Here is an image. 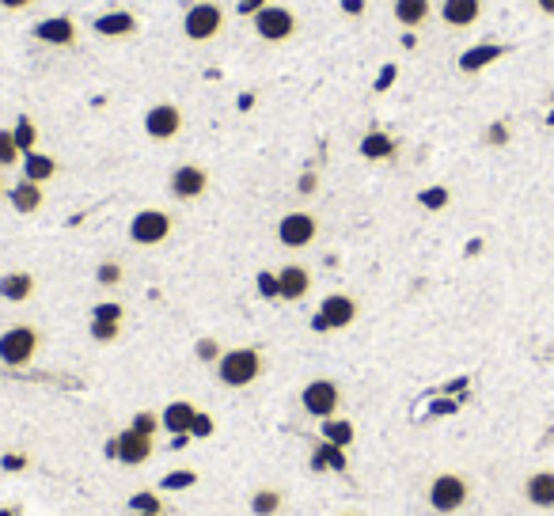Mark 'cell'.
Returning <instances> with one entry per match:
<instances>
[{
    "label": "cell",
    "instance_id": "6da1fadb",
    "mask_svg": "<svg viewBox=\"0 0 554 516\" xmlns=\"http://www.w3.org/2000/svg\"><path fill=\"white\" fill-rule=\"evenodd\" d=\"M217 380L224 387H232V391H244V387L251 383H259L262 380V372H266V357L262 350H254V346H236V350H224V357L217 365Z\"/></svg>",
    "mask_w": 554,
    "mask_h": 516
},
{
    "label": "cell",
    "instance_id": "7a4b0ae2",
    "mask_svg": "<svg viewBox=\"0 0 554 516\" xmlns=\"http://www.w3.org/2000/svg\"><path fill=\"white\" fill-rule=\"evenodd\" d=\"M38 350H42V331L35 323H12L0 331V365L27 368V365H35Z\"/></svg>",
    "mask_w": 554,
    "mask_h": 516
},
{
    "label": "cell",
    "instance_id": "3957f363",
    "mask_svg": "<svg viewBox=\"0 0 554 516\" xmlns=\"http://www.w3.org/2000/svg\"><path fill=\"white\" fill-rule=\"evenodd\" d=\"M425 501H430L433 512L452 516V512H460L467 501H471V482H467V475H460V471H440V475L430 479Z\"/></svg>",
    "mask_w": 554,
    "mask_h": 516
},
{
    "label": "cell",
    "instance_id": "277c9868",
    "mask_svg": "<svg viewBox=\"0 0 554 516\" xmlns=\"http://www.w3.org/2000/svg\"><path fill=\"white\" fill-rule=\"evenodd\" d=\"M224 23H229V12H224V4H217V0H197V4L187 8V16H182V35H187V42H194V46H202V42H213Z\"/></svg>",
    "mask_w": 554,
    "mask_h": 516
},
{
    "label": "cell",
    "instance_id": "5b68a950",
    "mask_svg": "<svg viewBox=\"0 0 554 516\" xmlns=\"http://www.w3.org/2000/svg\"><path fill=\"white\" fill-rule=\"evenodd\" d=\"M251 27H254V35H259L262 42L281 46V42H289V38L301 35V16H296L293 8H285V4H266L262 12H254V16H251Z\"/></svg>",
    "mask_w": 554,
    "mask_h": 516
},
{
    "label": "cell",
    "instance_id": "8992f818",
    "mask_svg": "<svg viewBox=\"0 0 554 516\" xmlns=\"http://www.w3.org/2000/svg\"><path fill=\"white\" fill-rule=\"evenodd\" d=\"M357 315H361V304L349 293H331V296H323L319 311L311 315V331H319V335L346 331V327L357 323Z\"/></svg>",
    "mask_w": 554,
    "mask_h": 516
},
{
    "label": "cell",
    "instance_id": "52a82bcc",
    "mask_svg": "<svg viewBox=\"0 0 554 516\" xmlns=\"http://www.w3.org/2000/svg\"><path fill=\"white\" fill-rule=\"evenodd\" d=\"M175 232V217L167 209H141L130 221V243L137 247H160Z\"/></svg>",
    "mask_w": 554,
    "mask_h": 516
},
{
    "label": "cell",
    "instance_id": "ba28073f",
    "mask_svg": "<svg viewBox=\"0 0 554 516\" xmlns=\"http://www.w3.org/2000/svg\"><path fill=\"white\" fill-rule=\"evenodd\" d=\"M301 407L304 414H311V418H334L338 410H342V387H338V380L331 376H316L308 380L301 387Z\"/></svg>",
    "mask_w": 554,
    "mask_h": 516
},
{
    "label": "cell",
    "instance_id": "9c48e42d",
    "mask_svg": "<svg viewBox=\"0 0 554 516\" xmlns=\"http://www.w3.org/2000/svg\"><path fill=\"white\" fill-rule=\"evenodd\" d=\"M319 239V217L308 209H293L277 221V243L285 251H304Z\"/></svg>",
    "mask_w": 554,
    "mask_h": 516
},
{
    "label": "cell",
    "instance_id": "30bf717a",
    "mask_svg": "<svg viewBox=\"0 0 554 516\" xmlns=\"http://www.w3.org/2000/svg\"><path fill=\"white\" fill-rule=\"evenodd\" d=\"M107 456L125 464V467H141L156 456V440L145 437V433H137V429H122V433H115L107 440Z\"/></svg>",
    "mask_w": 554,
    "mask_h": 516
},
{
    "label": "cell",
    "instance_id": "8fae6325",
    "mask_svg": "<svg viewBox=\"0 0 554 516\" xmlns=\"http://www.w3.org/2000/svg\"><path fill=\"white\" fill-rule=\"evenodd\" d=\"M31 38L42 46H58V50H73L80 42V23L73 16H46L31 27Z\"/></svg>",
    "mask_w": 554,
    "mask_h": 516
},
{
    "label": "cell",
    "instance_id": "7c38bea8",
    "mask_svg": "<svg viewBox=\"0 0 554 516\" xmlns=\"http://www.w3.org/2000/svg\"><path fill=\"white\" fill-rule=\"evenodd\" d=\"M167 190H172L175 202H197V198H205V190H209V171L202 164H179V167H172Z\"/></svg>",
    "mask_w": 554,
    "mask_h": 516
},
{
    "label": "cell",
    "instance_id": "4fadbf2b",
    "mask_svg": "<svg viewBox=\"0 0 554 516\" xmlns=\"http://www.w3.org/2000/svg\"><path fill=\"white\" fill-rule=\"evenodd\" d=\"M187 125V114H182L179 103H156L145 110V133L152 141H175Z\"/></svg>",
    "mask_w": 554,
    "mask_h": 516
},
{
    "label": "cell",
    "instance_id": "5bb4252c",
    "mask_svg": "<svg viewBox=\"0 0 554 516\" xmlns=\"http://www.w3.org/2000/svg\"><path fill=\"white\" fill-rule=\"evenodd\" d=\"M137 31H141V23H137L133 12H125V8H110V12H103V16L92 20V35L107 38V42H125Z\"/></svg>",
    "mask_w": 554,
    "mask_h": 516
},
{
    "label": "cell",
    "instance_id": "9a60e30c",
    "mask_svg": "<svg viewBox=\"0 0 554 516\" xmlns=\"http://www.w3.org/2000/svg\"><path fill=\"white\" fill-rule=\"evenodd\" d=\"M311 270L304 262H285L277 270V285H281V300L285 304H301V300L311 293Z\"/></svg>",
    "mask_w": 554,
    "mask_h": 516
},
{
    "label": "cell",
    "instance_id": "2e32d148",
    "mask_svg": "<svg viewBox=\"0 0 554 516\" xmlns=\"http://www.w3.org/2000/svg\"><path fill=\"white\" fill-rule=\"evenodd\" d=\"M505 53H509V46H502V42H478V46H471V50H463V53H460L456 69H460L463 77H478L482 69L497 65Z\"/></svg>",
    "mask_w": 554,
    "mask_h": 516
},
{
    "label": "cell",
    "instance_id": "e0dca14e",
    "mask_svg": "<svg viewBox=\"0 0 554 516\" xmlns=\"http://www.w3.org/2000/svg\"><path fill=\"white\" fill-rule=\"evenodd\" d=\"M482 20V0H440V23L452 31H471Z\"/></svg>",
    "mask_w": 554,
    "mask_h": 516
},
{
    "label": "cell",
    "instance_id": "ac0fdd59",
    "mask_svg": "<svg viewBox=\"0 0 554 516\" xmlns=\"http://www.w3.org/2000/svg\"><path fill=\"white\" fill-rule=\"evenodd\" d=\"M35 293H38V278L31 270L0 274V300H8V304H27V300H35Z\"/></svg>",
    "mask_w": 554,
    "mask_h": 516
},
{
    "label": "cell",
    "instance_id": "d6986e66",
    "mask_svg": "<svg viewBox=\"0 0 554 516\" xmlns=\"http://www.w3.org/2000/svg\"><path fill=\"white\" fill-rule=\"evenodd\" d=\"M357 152L368 164H383V160H395V156H399V141H395L388 129H368V133L361 137Z\"/></svg>",
    "mask_w": 554,
    "mask_h": 516
},
{
    "label": "cell",
    "instance_id": "ffe728a7",
    "mask_svg": "<svg viewBox=\"0 0 554 516\" xmlns=\"http://www.w3.org/2000/svg\"><path fill=\"white\" fill-rule=\"evenodd\" d=\"M8 202H12V209H16L20 217H35V213L46 206V190H42V182L20 179V182L8 190Z\"/></svg>",
    "mask_w": 554,
    "mask_h": 516
},
{
    "label": "cell",
    "instance_id": "44dd1931",
    "mask_svg": "<svg viewBox=\"0 0 554 516\" xmlns=\"http://www.w3.org/2000/svg\"><path fill=\"white\" fill-rule=\"evenodd\" d=\"M391 16L403 31H418V27H425L433 20V0H395Z\"/></svg>",
    "mask_w": 554,
    "mask_h": 516
},
{
    "label": "cell",
    "instance_id": "7402d4cb",
    "mask_svg": "<svg viewBox=\"0 0 554 516\" xmlns=\"http://www.w3.org/2000/svg\"><path fill=\"white\" fill-rule=\"evenodd\" d=\"M20 167H23V179L42 182V186H46L50 179H58V175H61V164H58V156H50V152H42V149L27 152Z\"/></svg>",
    "mask_w": 554,
    "mask_h": 516
},
{
    "label": "cell",
    "instance_id": "603a6c76",
    "mask_svg": "<svg viewBox=\"0 0 554 516\" xmlns=\"http://www.w3.org/2000/svg\"><path fill=\"white\" fill-rule=\"evenodd\" d=\"M194 418H197V407L190 403V399H175V403H167V407L160 410V422H164V429H167L172 437L190 433Z\"/></svg>",
    "mask_w": 554,
    "mask_h": 516
},
{
    "label": "cell",
    "instance_id": "cb8c5ba5",
    "mask_svg": "<svg viewBox=\"0 0 554 516\" xmlns=\"http://www.w3.org/2000/svg\"><path fill=\"white\" fill-rule=\"evenodd\" d=\"M524 497L535 509H554V471H535L524 479Z\"/></svg>",
    "mask_w": 554,
    "mask_h": 516
},
{
    "label": "cell",
    "instance_id": "d4e9b609",
    "mask_svg": "<svg viewBox=\"0 0 554 516\" xmlns=\"http://www.w3.org/2000/svg\"><path fill=\"white\" fill-rule=\"evenodd\" d=\"M311 467L316 471H349V456L346 448H338L331 440H316V448H311Z\"/></svg>",
    "mask_w": 554,
    "mask_h": 516
},
{
    "label": "cell",
    "instance_id": "484cf974",
    "mask_svg": "<svg viewBox=\"0 0 554 516\" xmlns=\"http://www.w3.org/2000/svg\"><path fill=\"white\" fill-rule=\"evenodd\" d=\"M319 437L338 444V448H349V444L357 440V429H353V422H346V418H338V414H334V418L319 422Z\"/></svg>",
    "mask_w": 554,
    "mask_h": 516
},
{
    "label": "cell",
    "instance_id": "4316f807",
    "mask_svg": "<svg viewBox=\"0 0 554 516\" xmlns=\"http://www.w3.org/2000/svg\"><path fill=\"white\" fill-rule=\"evenodd\" d=\"M251 512L254 516H277L281 512V505H285V494L281 490H274V486H259V490L251 494Z\"/></svg>",
    "mask_w": 554,
    "mask_h": 516
},
{
    "label": "cell",
    "instance_id": "83f0119b",
    "mask_svg": "<svg viewBox=\"0 0 554 516\" xmlns=\"http://www.w3.org/2000/svg\"><path fill=\"white\" fill-rule=\"evenodd\" d=\"M12 137H16V145H20L23 156L35 152L38 149V122L31 118V114H20L16 125H12Z\"/></svg>",
    "mask_w": 554,
    "mask_h": 516
},
{
    "label": "cell",
    "instance_id": "f1b7e54d",
    "mask_svg": "<svg viewBox=\"0 0 554 516\" xmlns=\"http://www.w3.org/2000/svg\"><path fill=\"white\" fill-rule=\"evenodd\" d=\"M95 281L103 285V289H118V285L125 281V266L118 262V258H103V262L95 266Z\"/></svg>",
    "mask_w": 554,
    "mask_h": 516
},
{
    "label": "cell",
    "instance_id": "f546056e",
    "mask_svg": "<svg viewBox=\"0 0 554 516\" xmlns=\"http://www.w3.org/2000/svg\"><path fill=\"white\" fill-rule=\"evenodd\" d=\"M448 202H452L448 186H425V190L418 194V206H422V209H430V213H440V209H448Z\"/></svg>",
    "mask_w": 554,
    "mask_h": 516
},
{
    "label": "cell",
    "instance_id": "4dcf8cb0",
    "mask_svg": "<svg viewBox=\"0 0 554 516\" xmlns=\"http://www.w3.org/2000/svg\"><path fill=\"white\" fill-rule=\"evenodd\" d=\"M16 164H23V152L16 145V137H12V129H0V171Z\"/></svg>",
    "mask_w": 554,
    "mask_h": 516
},
{
    "label": "cell",
    "instance_id": "1f68e13d",
    "mask_svg": "<svg viewBox=\"0 0 554 516\" xmlns=\"http://www.w3.org/2000/svg\"><path fill=\"white\" fill-rule=\"evenodd\" d=\"M194 482H197V471L179 467V471H167V475L160 479V490H190Z\"/></svg>",
    "mask_w": 554,
    "mask_h": 516
},
{
    "label": "cell",
    "instance_id": "d6a6232c",
    "mask_svg": "<svg viewBox=\"0 0 554 516\" xmlns=\"http://www.w3.org/2000/svg\"><path fill=\"white\" fill-rule=\"evenodd\" d=\"M130 429H137V433H145V437H156L164 429V422H160V414L156 410H137L130 418Z\"/></svg>",
    "mask_w": 554,
    "mask_h": 516
},
{
    "label": "cell",
    "instance_id": "836d02e7",
    "mask_svg": "<svg viewBox=\"0 0 554 516\" xmlns=\"http://www.w3.org/2000/svg\"><path fill=\"white\" fill-rule=\"evenodd\" d=\"M254 289L262 300H281V285H277V270H259L254 274Z\"/></svg>",
    "mask_w": 554,
    "mask_h": 516
},
{
    "label": "cell",
    "instance_id": "e575fe53",
    "mask_svg": "<svg viewBox=\"0 0 554 516\" xmlns=\"http://www.w3.org/2000/svg\"><path fill=\"white\" fill-rule=\"evenodd\" d=\"M194 357H197L202 365H217L221 357H224V350H221L217 338H197V342H194Z\"/></svg>",
    "mask_w": 554,
    "mask_h": 516
},
{
    "label": "cell",
    "instance_id": "d590c367",
    "mask_svg": "<svg viewBox=\"0 0 554 516\" xmlns=\"http://www.w3.org/2000/svg\"><path fill=\"white\" fill-rule=\"evenodd\" d=\"M92 319H99V323H125V308L118 304V300H103V304L92 308Z\"/></svg>",
    "mask_w": 554,
    "mask_h": 516
},
{
    "label": "cell",
    "instance_id": "8d00e7d4",
    "mask_svg": "<svg viewBox=\"0 0 554 516\" xmlns=\"http://www.w3.org/2000/svg\"><path fill=\"white\" fill-rule=\"evenodd\" d=\"M130 509L133 512H164V497L156 490H141V494L130 497Z\"/></svg>",
    "mask_w": 554,
    "mask_h": 516
},
{
    "label": "cell",
    "instance_id": "74e56055",
    "mask_svg": "<svg viewBox=\"0 0 554 516\" xmlns=\"http://www.w3.org/2000/svg\"><path fill=\"white\" fill-rule=\"evenodd\" d=\"M88 335L99 342V346H110V342H118V338H122V323H99V319H92Z\"/></svg>",
    "mask_w": 554,
    "mask_h": 516
},
{
    "label": "cell",
    "instance_id": "f35d334b",
    "mask_svg": "<svg viewBox=\"0 0 554 516\" xmlns=\"http://www.w3.org/2000/svg\"><path fill=\"white\" fill-rule=\"evenodd\" d=\"M482 141H486L490 149H505L509 141H513V129H509V122H490L486 133H482Z\"/></svg>",
    "mask_w": 554,
    "mask_h": 516
},
{
    "label": "cell",
    "instance_id": "ab89813d",
    "mask_svg": "<svg viewBox=\"0 0 554 516\" xmlns=\"http://www.w3.org/2000/svg\"><path fill=\"white\" fill-rule=\"evenodd\" d=\"M213 433H217V422H213V414L197 410V418H194V425H190V437H194V440H209Z\"/></svg>",
    "mask_w": 554,
    "mask_h": 516
},
{
    "label": "cell",
    "instance_id": "60d3db41",
    "mask_svg": "<svg viewBox=\"0 0 554 516\" xmlns=\"http://www.w3.org/2000/svg\"><path fill=\"white\" fill-rule=\"evenodd\" d=\"M395 80H399V65H383V69H380V77H376V84H373V92H376V95H383Z\"/></svg>",
    "mask_w": 554,
    "mask_h": 516
},
{
    "label": "cell",
    "instance_id": "b9f144b4",
    "mask_svg": "<svg viewBox=\"0 0 554 516\" xmlns=\"http://www.w3.org/2000/svg\"><path fill=\"white\" fill-rule=\"evenodd\" d=\"M296 190H301L304 198H308V194H316V190H319V175H316V171H304V175L296 179Z\"/></svg>",
    "mask_w": 554,
    "mask_h": 516
},
{
    "label": "cell",
    "instance_id": "7bdbcfd3",
    "mask_svg": "<svg viewBox=\"0 0 554 516\" xmlns=\"http://www.w3.org/2000/svg\"><path fill=\"white\" fill-rule=\"evenodd\" d=\"M266 4H269V0H239L236 12H239V16H254V12H262Z\"/></svg>",
    "mask_w": 554,
    "mask_h": 516
},
{
    "label": "cell",
    "instance_id": "ee69618b",
    "mask_svg": "<svg viewBox=\"0 0 554 516\" xmlns=\"http://www.w3.org/2000/svg\"><path fill=\"white\" fill-rule=\"evenodd\" d=\"M35 8V0H0V12H27Z\"/></svg>",
    "mask_w": 554,
    "mask_h": 516
},
{
    "label": "cell",
    "instance_id": "f6af8a7d",
    "mask_svg": "<svg viewBox=\"0 0 554 516\" xmlns=\"http://www.w3.org/2000/svg\"><path fill=\"white\" fill-rule=\"evenodd\" d=\"M365 0H342V12H346V16H365Z\"/></svg>",
    "mask_w": 554,
    "mask_h": 516
},
{
    "label": "cell",
    "instance_id": "bcb514c9",
    "mask_svg": "<svg viewBox=\"0 0 554 516\" xmlns=\"http://www.w3.org/2000/svg\"><path fill=\"white\" fill-rule=\"evenodd\" d=\"M27 464H31L27 456H4V467H8V471H23Z\"/></svg>",
    "mask_w": 554,
    "mask_h": 516
},
{
    "label": "cell",
    "instance_id": "7dc6e473",
    "mask_svg": "<svg viewBox=\"0 0 554 516\" xmlns=\"http://www.w3.org/2000/svg\"><path fill=\"white\" fill-rule=\"evenodd\" d=\"M535 8L543 12V16H550V20H554V0H535Z\"/></svg>",
    "mask_w": 554,
    "mask_h": 516
},
{
    "label": "cell",
    "instance_id": "c3c4849f",
    "mask_svg": "<svg viewBox=\"0 0 554 516\" xmlns=\"http://www.w3.org/2000/svg\"><path fill=\"white\" fill-rule=\"evenodd\" d=\"M448 410H456V403H437L433 414H448Z\"/></svg>",
    "mask_w": 554,
    "mask_h": 516
},
{
    "label": "cell",
    "instance_id": "681fc988",
    "mask_svg": "<svg viewBox=\"0 0 554 516\" xmlns=\"http://www.w3.org/2000/svg\"><path fill=\"white\" fill-rule=\"evenodd\" d=\"M0 516H20V509L16 505H4V509H0Z\"/></svg>",
    "mask_w": 554,
    "mask_h": 516
},
{
    "label": "cell",
    "instance_id": "f907efd6",
    "mask_svg": "<svg viewBox=\"0 0 554 516\" xmlns=\"http://www.w3.org/2000/svg\"><path fill=\"white\" fill-rule=\"evenodd\" d=\"M547 125H550V129H554V110H550V114H547Z\"/></svg>",
    "mask_w": 554,
    "mask_h": 516
},
{
    "label": "cell",
    "instance_id": "816d5d0a",
    "mask_svg": "<svg viewBox=\"0 0 554 516\" xmlns=\"http://www.w3.org/2000/svg\"><path fill=\"white\" fill-rule=\"evenodd\" d=\"M133 516H164V512H133Z\"/></svg>",
    "mask_w": 554,
    "mask_h": 516
},
{
    "label": "cell",
    "instance_id": "f5cc1de1",
    "mask_svg": "<svg viewBox=\"0 0 554 516\" xmlns=\"http://www.w3.org/2000/svg\"><path fill=\"white\" fill-rule=\"evenodd\" d=\"M4 194H8V190H4V179H0V198H4Z\"/></svg>",
    "mask_w": 554,
    "mask_h": 516
},
{
    "label": "cell",
    "instance_id": "db71d44e",
    "mask_svg": "<svg viewBox=\"0 0 554 516\" xmlns=\"http://www.w3.org/2000/svg\"><path fill=\"white\" fill-rule=\"evenodd\" d=\"M338 516H361V512H338Z\"/></svg>",
    "mask_w": 554,
    "mask_h": 516
}]
</instances>
